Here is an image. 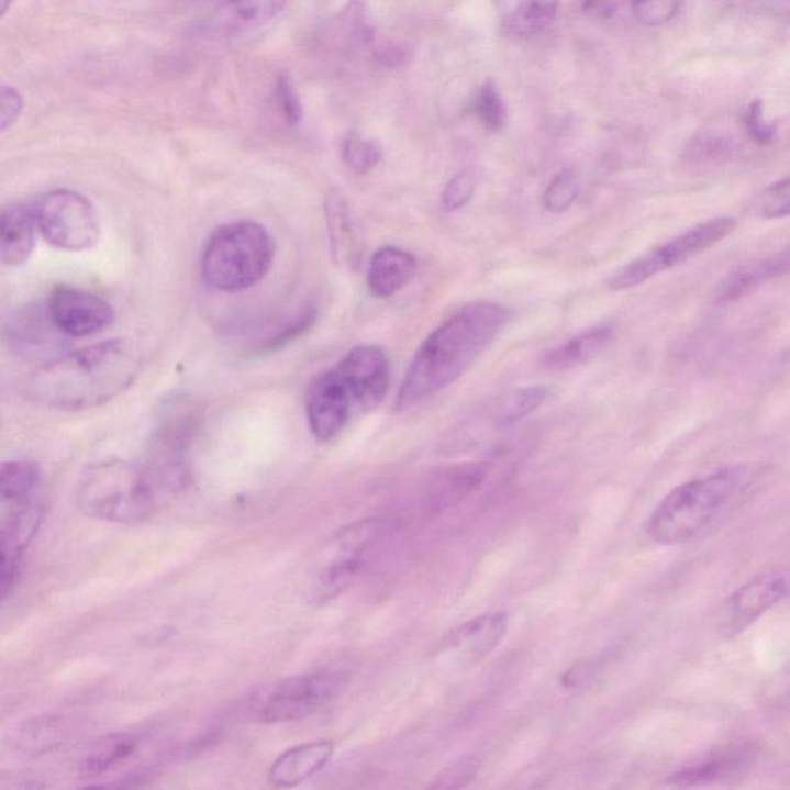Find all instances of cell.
Masks as SVG:
<instances>
[{"label":"cell","instance_id":"2","mask_svg":"<svg viewBox=\"0 0 790 790\" xmlns=\"http://www.w3.org/2000/svg\"><path fill=\"white\" fill-rule=\"evenodd\" d=\"M137 371L135 349L124 340H105L40 366L30 381V394L57 410H89L124 392Z\"/></svg>","mask_w":790,"mask_h":790},{"label":"cell","instance_id":"36","mask_svg":"<svg viewBox=\"0 0 790 790\" xmlns=\"http://www.w3.org/2000/svg\"><path fill=\"white\" fill-rule=\"evenodd\" d=\"M789 178L774 182L759 201V210L765 219H786L789 215Z\"/></svg>","mask_w":790,"mask_h":790},{"label":"cell","instance_id":"21","mask_svg":"<svg viewBox=\"0 0 790 790\" xmlns=\"http://www.w3.org/2000/svg\"><path fill=\"white\" fill-rule=\"evenodd\" d=\"M418 262L410 252L383 247L376 252L368 270V288L377 299H389L414 278Z\"/></svg>","mask_w":790,"mask_h":790},{"label":"cell","instance_id":"22","mask_svg":"<svg viewBox=\"0 0 790 790\" xmlns=\"http://www.w3.org/2000/svg\"><path fill=\"white\" fill-rule=\"evenodd\" d=\"M788 251L780 252L775 257L761 259L754 265L739 267L720 282L715 289V300L717 303H732V301L744 299L758 289L763 282L781 277V275L788 274Z\"/></svg>","mask_w":790,"mask_h":790},{"label":"cell","instance_id":"11","mask_svg":"<svg viewBox=\"0 0 790 790\" xmlns=\"http://www.w3.org/2000/svg\"><path fill=\"white\" fill-rule=\"evenodd\" d=\"M53 322L68 338H84L105 331L114 320V309L97 293L59 286L47 303Z\"/></svg>","mask_w":790,"mask_h":790},{"label":"cell","instance_id":"1","mask_svg":"<svg viewBox=\"0 0 790 790\" xmlns=\"http://www.w3.org/2000/svg\"><path fill=\"white\" fill-rule=\"evenodd\" d=\"M507 322V309L492 301H475L449 316L412 358L397 396V410H410L460 379Z\"/></svg>","mask_w":790,"mask_h":790},{"label":"cell","instance_id":"9","mask_svg":"<svg viewBox=\"0 0 790 790\" xmlns=\"http://www.w3.org/2000/svg\"><path fill=\"white\" fill-rule=\"evenodd\" d=\"M33 210L37 231L56 249L84 252L99 242L101 224L97 209L75 190L45 193Z\"/></svg>","mask_w":790,"mask_h":790},{"label":"cell","instance_id":"19","mask_svg":"<svg viewBox=\"0 0 790 790\" xmlns=\"http://www.w3.org/2000/svg\"><path fill=\"white\" fill-rule=\"evenodd\" d=\"M285 5L286 0H226L210 18L208 29L224 36H240L269 24Z\"/></svg>","mask_w":790,"mask_h":790},{"label":"cell","instance_id":"10","mask_svg":"<svg viewBox=\"0 0 790 790\" xmlns=\"http://www.w3.org/2000/svg\"><path fill=\"white\" fill-rule=\"evenodd\" d=\"M3 337L25 360L45 365L67 353L68 337L53 322L47 304H30L5 320Z\"/></svg>","mask_w":790,"mask_h":790},{"label":"cell","instance_id":"17","mask_svg":"<svg viewBox=\"0 0 790 790\" xmlns=\"http://www.w3.org/2000/svg\"><path fill=\"white\" fill-rule=\"evenodd\" d=\"M334 752L335 744L327 739L299 744L275 759L267 778L275 788H296L320 772L334 757Z\"/></svg>","mask_w":790,"mask_h":790},{"label":"cell","instance_id":"4","mask_svg":"<svg viewBox=\"0 0 790 790\" xmlns=\"http://www.w3.org/2000/svg\"><path fill=\"white\" fill-rule=\"evenodd\" d=\"M163 494L146 468L129 461H94L78 477L75 502L84 516L112 524H137L158 509Z\"/></svg>","mask_w":790,"mask_h":790},{"label":"cell","instance_id":"12","mask_svg":"<svg viewBox=\"0 0 790 790\" xmlns=\"http://www.w3.org/2000/svg\"><path fill=\"white\" fill-rule=\"evenodd\" d=\"M351 402L365 411L380 407L388 394L391 371L387 354L376 346L355 347L335 369Z\"/></svg>","mask_w":790,"mask_h":790},{"label":"cell","instance_id":"30","mask_svg":"<svg viewBox=\"0 0 790 790\" xmlns=\"http://www.w3.org/2000/svg\"><path fill=\"white\" fill-rule=\"evenodd\" d=\"M581 192L579 179L570 170L560 171L545 189L542 202L549 213H563L571 208Z\"/></svg>","mask_w":790,"mask_h":790},{"label":"cell","instance_id":"18","mask_svg":"<svg viewBox=\"0 0 790 790\" xmlns=\"http://www.w3.org/2000/svg\"><path fill=\"white\" fill-rule=\"evenodd\" d=\"M34 210L24 204L0 209V263L7 266L24 265L36 246Z\"/></svg>","mask_w":790,"mask_h":790},{"label":"cell","instance_id":"16","mask_svg":"<svg viewBox=\"0 0 790 790\" xmlns=\"http://www.w3.org/2000/svg\"><path fill=\"white\" fill-rule=\"evenodd\" d=\"M351 397L337 372L316 376L307 392V415L312 434L319 441L337 437L349 419Z\"/></svg>","mask_w":790,"mask_h":790},{"label":"cell","instance_id":"27","mask_svg":"<svg viewBox=\"0 0 790 790\" xmlns=\"http://www.w3.org/2000/svg\"><path fill=\"white\" fill-rule=\"evenodd\" d=\"M742 766L743 758L735 757V755H720V757L686 766L685 769L671 775L669 781L677 786L705 785V782L716 781L735 774Z\"/></svg>","mask_w":790,"mask_h":790},{"label":"cell","instance_id":"28","mask_svg":"<svg viewBox=\"0 0 790 790\" xmlns=\"http://www.w3.org/2000/svg\"><path fill=\"white\" fill-rule=\"evenodd\" d=\"M734 151L731 137L705 133L697 136L687 147L685 162L690 169H708L727 162Z\"/></svg>","mask_w":790,"mask_h":790},{"label":"cell","instance_id":"32","mask_svg":"<svg viewBox=\"0 0 790 790\" xmlns=\"http://www.w3.org/2000/svg\"><path fill=\"white\" fill-rule=\"evenodd\" d=\"M477 116L480 118L482 124L491 132H498L507 122V109L503 105L498 89L494 84H485L479 90L475 102Z\"/></svg>","mask_w":790,"mask_h":790},{"label":"cell","instance_id":"26","mask_svg":"<svg viewBox=\"0 0 790 790\" xmlns=\"http://www.w3.org/2000/svg\"><path fill=\"white\" fill-rule=\"evenodd\" d=\"M326 223L330 231L332 252L338 265L354 257V234L346 202L337 193L326 198Z\"/></svg>","mask_w":790,"mask_h":790},{"label":"cell","instance_id":"37","mask_svg":"<svg viewBox=\"0 0 790 790\" xmlns=\"http://www.w3.org/2000/svg\"><path fill=\"white\" fill-rule=\"evenodd\" d=\"M277 98L286 121L289 124L299 125L303 120V107H301L299 94L293 89L291 78L288 75L281 74L277 78Z\"/></svg>","mask_w":790,"mask_h":790},{"label":"cell","instance_id":"6","mask_svg":"<svg viewBox=\"0 0 790 790\" xmlns=\"http://www.w3.org/2000/svg\"><path fill=\"white\" fill-rule=\"evenodd\" d=\"M274 252L269 232L259 224L252 221L226 224L213 232L205 244L202 278L216 291H244L265 278Z\"/></svg>","mask_w":790,"mask_h":790},{"label":"cell","instance_id":"3","mask_svg":"<svg viewBox=\"0 0 790 790\" xmlns=\"http://www.w3.org/2000/svg\"><path fill=\"white\" fill-rule=\"evenodd\" d=\"M755 479L757 469L739 465L679 485L648 519V536L659 545L686 544L736 505Z\"/></svg>","mask_w":790,"mask_h":790},{"label":"cell","instance_id":"5","mask_svg":"<svg viewBox=\"0 0 790 790\" xmlns=\"http://www.w3.org/2000/svg\"><path fill=\"white\" fill-rule=\"evenodd\" d=\"M392 521L383 518L360 519L337 530L320 545L309 567L307 597L316 605L326 604L345 593L371 563L392 533Z\"/></svg>","mask_w":790,"mask_h":790},{"label":"cell","instance_id":"39","mask_svg":"<svg viewBox=\"0 0 790 790\" xmlns=\"http://www.w3.org/2000/svg\"><path fill=\"white\" fill-rule=\"evenodd\" d=\"M747 129H749L752 137L757 140L759 144L767 143L775 135V125L769 124L763 118L761 102L759 101L750 105L749 113H747Z\"/></svg>","mask_w":790,"mask_h":790},{"label":"cell","instance_id":"20","mask_svg":"<svg viewBox=\"0 0 790 790\" xmlns=\"http://www.w3.org/2000/svg\"><path fill=\"white\" fill-rule=\"evenodd\" d=\"M613 338L614 326L612 323L597 324V326H591L581 334L567 340L555 349L548 351L542 365L548 371H565V369L587 364L612 345Z\"/></svg>","mask_w":790,"mask_h":790},{"label":"cell","instance_id":"14","mask_svg":"<svg viewBox=\"0 0 790 790\" xmlns=\"http://www.w3.org/2000/svg\"><path fill=\"white\" fill-rule=\"evenodd\" d=\"M42 518V507L33 503L21 509H10L0 519V604L7 601L16 586L25 549L36 536Z\"/></svg>","mask_w":790,"mask_h":790},{"label":"cell","instance_id":"33","mask_svg":"<svg viewBox=\"0 0 790 790\" xmlns=\"http://www.w3.org/2000/svg\"><path fill=\"white\" fill-rule=\"evenodd\" d=\"M682 0H632L637 21L647 26H661L677 16Z\"/></svg>","mask_w":790,"mask_h":790},{"label":"cell","instance_id":"15","mask_svg":"<svg viewBox=\"0 0 790 790\" xmlns=\"http://www.w3.org/2000/svg\"><path fill=\"white\" fill-rule=\"evenodd\" d=\"M788 597V576L767 572L752 579L727 599L723 612V632L728 636L743 632L778 602Z\"/></svg>","mask_w":790,"mask_h":790},{"label":"cell","instance_id":"24","mask_svg":"<svg viewBox=\"0 0 790 790\" xmlns=\"http://www.w3.org/2000/svg\"><path fill=\"white\" fill-rule=\"evenodd\" d=\"M557 0H522L505 14L502 32L513 37H533L555 21Z\"/></svg>","mask_w":790,"mask_h":790},{"label":"cell","instance_id":"34","mask_svg":"<svg viewBox=\"0 0 790 790\" xmlns=\"http://www.w3.org/2000/svg\"><path fill=\"white\" fill-rule=\"evenodd\" d=\"M480 763L476 757H465L442 770L431 788L436 789H460L475 780L479 772Z\"/></svg>","mask_w":790,"mask_h":790},{"label":"cell","instance_id":"40","mask_svg":"<svg viewBox=\"0 0 790 790\" xmlns=\"http://www.w3.org/2000/svg\"><path fill=\"white\" fill-rule=\"evenodd\" d=\"M583 11L593 14L597 18H612L614 14V3L612 0H583Z\"/></svg>","mask_w":790,"mask_h":790},{"label":"cell","instance_id":"35","mask_svg":"<svg viewBox=\"0 0 790 790\" xmlns=\"http://www.w3.org/2000/svg\"><path fill=\"white\" fill-rule=\"evenodd\" d=\"M476 192V181L472 175L459 174L446 185L442 193V208L445 212L453 213L464 209L472 200Z\"/></svg>","mask_w":790,"mask_h":790},{"label":"cell","instance_id":"25","mask_svg":"<svg viewBox=\"0 0 790 790\" xmlns=\"http://www.w3.org/2000/svg\"><path fill=\"white\" fill-rule=\"evenodd\" d=\"M136 750V739L130 735L109 736L99 744L89 757L84 759L81 775L84 778H98L114 766L127 761Z\"/></svg>","mask_w":790,"mask_h":790},{"label":"cell","instance_id":"13","mask_svg":"<svg viewBox=\"0 0 790 790\" xmlns=\"http://www.w3.org/2000/svg\"><path fill=\"white\" fill-rule=\"evenodd\" d=\"M509 632V614L490 612L472 617L454 628L442 641L438 655L453 666L475 667L499 647Z\"/></svg>","mask_w":790,"mask_h":790},{"label":"cell","instance_id":"41","mask_svg":"<svg viewBox=\"0 0 790 790\" xmlns=\"http://www.w3.org/2000/svg\"><path fill=\"white\" fill-rule=\"evenodd\" d=\"M11 3H13V0H0V19L5 16L7 11L10 10Z\"/></svg>","mask_w":790,"mask_h":790},{"label":"cell","instance_id":"8","mask_svg":"<svg viewBox=\"0 0 790 790\" xmlns=\"http://www.w3.org/2000/svg\"><path fill=\"white\" fill-rule=\"evenodd\" d=\"M736 221L732 216H717L687 229L681 235L659 244L655 249L633 259L610 277L609 288L613 291H627L671 267L682 265L687 259L697 257L701 252L715 246L721 240L735 231Z\"/></svg>","mask_w":790,"mask_h":790},{"label":"cell","instance_id":"38","mask_svg":"<svg viewBox=\"0 0 790 790\" xmlns=\"http://www.w3.org/2000/svg\"><path fill=\"white\" fill-rule=\"evenodd\" d=\"M22 101L21 94L13 87L0 84V133L7 132L21 116Z\"/></svg>","mask_w":790,"mask_h":790},{"label":"cell","instance_id":"29","mask_svg":"<svg viewBox=\"0 0 790 790\" xmlns=\"http://www.w3.org/2000/svg\"><path fill=\"white\" fill-rule=\"evenodd\" d=\"M545 399H547V389L544 387L514 389L500 403L498 422L502 426L514 425L536 411L545 402Z\"/></svg>","mask_w":790,"mask_h":790},{"label":"cell","instance_id":"23","mask_svg":"<svg viewBox=\"0 0 790 790\" xmlns=\"http://www.w3.org/2000/svg\"><path fill=\"white\" fill-rule=\"evenodd\" d=\"M42 469L34 461L10 460L0 464V502L10 509L36 503L41 490Z\"/></svg>","mask_w":790,"mask_h":790},{"label":"cell","instance_id":"31","mask_svg":"<svg viewBox=\"0 0 790 790\" xmlns=\"http://www.w3.org/2000/svg\"><path fill=\"white\" fill-rule=\"evenodd\" d=\"M383 151L376 141L365 140L358 135H351L343 146V159L346 166L355 174L364 175L372 170L380 163Z\"/></svg>","mask_w":790,"mask_h":790},{"label":"cell","instance_id":"7","mask_svg":"<svg viewBox=\"0 0 790 790\" xmlns=\"http://www.w3.org/2000/svg\"><path fill=\"white\" fill-rule=\"evenodd\" d=\"M343 671L320 670L275 679L255 689L246 702V715L259 724H282L314 715L345 689Z\"/></svg>","mask_w":790,"mask_h":790}]
</instances>
